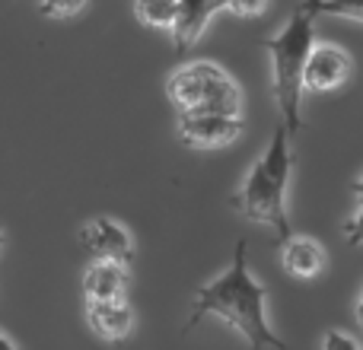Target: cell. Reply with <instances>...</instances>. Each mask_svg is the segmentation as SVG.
Here are the masks:
<instances>
[{
	"mask_svg": "<svg viewBox=\"0 0 363 350\" xmlns=\"http://www.w3.org/2000/svg\"><path fill=\"white\" fill-rule=\"evenodd\" d=\"M93 4L96 0H42V4H38V13H42V16H51V19H67V16L83 13Z\"/></svg>",
	"mask_w": 363,
	"mask_h": 350,
	"instance_id": "5bb4252c",
	"label": "cell"
},
{
	"mask_svg": "<svg viewBox=\"0 0 363 350\" xmlns=\"http://www.w3.org/2000/svg\"><path fill=\"white\" fill-rule=\"evenodd\" d=\"M86 322L96 338L102 341H125L134 328V309L125 300H106V303H86Z\"/></svg>",
	"mask_w": 363,
	"mask_h": 350,
	"instance_id": "30bf717a",
	"label": "cell"
},
{
	"mask_svg": "<svg viewBox=\"0 0 363 350\" xmlns=\"http://www.w3.org/2000/svg\"><path fill=\"white\" fill-rule=\"evenodd\" d=\"M268 290L252 277L249 271V249L245 242H236L233 249V264L217 277V281L204 283L191 300V312L185 322V334L194 332L207 315L223 319L233 332H239L249 341L252 350H287L281 334L271 332L268 325Z\"/></svg>",
	"mask_w": 363,
	"mask_h": 350,
	"instance_id": "6da1fadb",
	"label": "cell"
},
{
	"mask_svg": "<svg viewBox=\"0 0 363 350\" xmlns=\"http://www.w3.org/2000/svg\"><path fill=\"white\" fill-rule=\"evenodd\" d=\"M281 268L296 281H315L325 274L328 255L319 239L313 236H290L281 242Z\"/></svg>",
	"mask_w": 363,
	"mask_h": 350,
	"instance_id": "ba28073f",
	"label": "cell"
},
{
	"mask_svg": "<svg viewBox=\"0 0 363 350\" xmlns=\"http://www.w3.org/2000/svg\"><path fill=\"white\" fill-rule=\"evenodd\" d=\"M226 10V0H179V16L172 26V45L176 55H185L201 35H204L207 23L213 19V13Z\"/></svg>",
	"mask_w": 363,
	"mask_h": 350,
	"instance_id": "9c48e42d",
	"label": "cell"
},
{
	"mask_svg": "<svg viewBox=\"0 0 363 350\" xmlns=\"http://www.w3.org/2000/svg\"><path fill=\"white\" fill-rule=\"evenodd\" d=\"M325 350H363L354 338H347V334H341V332H325Z\"/></svg>",
	"mask_w": 363,
	"mask_h": 350,
	"instance_id": "e0dca14e",
	"label": "cell"
},
{
	"mask_svg": "<svg viewBox=\"0 0 363 350\" xmlns=\"http://www.w3.org/2000/svg\"><path fill=\"white\" fill-rule=\"evenodd\" d=\"M245 131L242 115H179V137L194 150H220Z\"/></svg>",
	"mask_w": 363,
	"mask_h": 350,
	"instance_id": "5b68a950",
	"label": "cell"
},
{
	"mask_svg": "<svg viewBox=\"0 0 363 350\" xmlns=\"http://www.w3.org/2000/svg\"><path fill=\"white\" fill-rule=\"evenodd\" d=\"M354 194H357V201L363 204V179H360V181H354Z\"/></svg>",
	"mask_w": 363,
	"mask_h": 350,
	"instance_id": "d6986e66",
	"label": "cell"
},
{
	"mask_svg": "<svg viewBox=\"0 0 363 350\" xmlns=\"http://www.w3.org/2000/svg\"><path fill=\"white\" fill-rule=\"evenodd\" d=\"M262 45L271 55V64H274V102L277 112H281V125L294 137L303 128V67H306V57L315 45V13L306 4H300L290 16V23Z\"/></svg>",
	"mask_w": 363,
	"mask_h": 350,
	"instance_id": "3957f363",
	"label": "cell"
},
{
	"mask_svg": "<svg viewBox=\"0 0 363 350\" xmlns=\"http://www.w3.org/2000/svg\"><path fill=\"white\" fill-rule=\"evenodd\" d=\"M357 322H360V328H363V296H360V303H357Z\"/></svg>",
	"mask_w": 363,
	"mask_h": 350,
	"instance_id": "ffe728a7",
	"label": "cell"
},
{
	"mask_svg": "<svg viewBox=\"0 0 363 350\" xmlns=\"http://www.w3.org/2000/svg\"><path fill=\"white\" fill-rule=\"evenodd\" d=\"M134 16L150 29H169L176 26L179 16V0H138L134 4Z\"/></svg>",
	"mask_w": 363,
	"mask_h": 350,
	"instance_id": "7c38bea8",
	"label": "cell"
},
{
	"mask_svg": "<svg viewBox=\"0 0 363 350\" xmlns=\"http://www.w3.org/2000/svg\"><path fill=\"white\" fill-rule=\"evenodd\" d=\"M128 264L118 261H93L83 274V293L86 303H106V300H125L128 290Z\"/></svg>",
	"mask_w": 363,
	"mask_h": 350,
	"instance_id": "8fae6325",
	"label": "cell"
},
{
	"mask_svg": "<svg viewBox=\"0 0 363 350\" xmlns=\"http://www.w3.org/2000/svg\"><path fill=\"white\" fill-rule=\"evenodd\" d=\"M0 350H19L16 344H13V341L10 338H6V334L4 332H0Z\"/></svg>",
	"mask_w": 363,
	"mask_h": 350,
	"instance_id": "ac0fdd59",
	"label": "cell"
},
{
	"mask_svg": "<svg viewBox=\"0 0 363 350\" xmlns=\"http://www.w3.org/2000/svg\"><path fill=\"white\" fill-rule=\"evenodd\" d=\"M354 74V57L338 45H313L303 67V93H332Z\"/></svg>",
	"mask_w": 363,
	"mask_h": 350,
	"instance_id": "8992f818",
	"label": "cell"
},
{
	"mask_svg": "<svg viewBox=\"0 0 363 350\" xmlns=\"http://www.w3.org/2000/svg\"><path fill=\"white\" fill-rule=\"evenodd\" d=\"M341 236L347 239V245H363V204H360V210L341 226Z\"/></svg>",
	"mask_w": 363,
	"mask_h": 350,
	"instance_id": "2e32d148",
	"label": "cell"
},
{
	"mask_svg": "<svg viewBox=\"0 0 363 350\" xmlns=\"http://www.w3.org/2000/svg\"><path fill=\"white\" fill-rule=\"evenodd\" d=\"M166 96L179 115H239L242 89L220 64L194 61L166 80Z\"/></svg>",
	"mask_w": 363,
	"mask_h": 350,
	"instance_id": "277c9868",
	"label": "cell"
},
{
	"mask_svg": "<svg viewBox=\"0 0 363 350\" xmlns=\"http://www.w3.org/2000/svg\"><path fill=\"white\" fill-rule=\"evenodd\" d=\"M0 242H4V230H0Z\"/></svg>",
	"mask_w": 363,
	"mask_h": 350,
	"instance_id": "44dd1931",
	"label": "cell"
},
{
	"mask_svg": "<svg viewBox=\"0 0 363 350\" xmlns=\"http://www.w3.org/2000/svg\"><path fill=\"white\" fill-rule=\"evenodd\" d=\"M264 4H268V0H226V10L242 16V19H252L264 10Z\"/></svg>",
	"mask_w": 363,
	"mask_h": 350,
	"instance_id": "9a60e30c",
	"label": "cell"
},
{
	"mask_svg": "<svg viewBox=\"0 0 363 350\" xmlns=\"http://www.w3.org/2000/svg\"><path fill=\"white\" fill-rule=\"evenodd\" d=\"M315 16H341V19H354L363 23V0H303Z\"/></svg>",
	"mask_w": 363,
	"mask_h": 350,
	"instance_id": "4fadbf2b",
	"label": "cell"
},
{
	"mask_svg": "<svg viewBox=\"0 0 363 350\" xmlns=\"http://www.w3.org/2000/svg\"><path fill=\"white\" fill-rule=\"evenodd\" d=\"M77 242L86 255H93V261H118L131 264L134 261V242L125 232V226H118L108 217H96L77 232Z\"/></svg>",
	"mask_w": 363,
	"mask_h": 350,
	"instance_id": "52a82bcc",
	"label": "cell"
},
{
	"mask_svg": "<svg viewBox=\"0 0 363 350\" xmlns=\"http://www.w3.org/2000/svg\"><path fill=\"white\" fill-rule=\"evenodd\" d=\"M290 172H294V147H290V131L284 125L274 128L268 150L255 159V166L245 175L242 188H239L236 207L245 220L252 223H264L277 239H290V217H287V185Z\"/></svg>",
	"mask_w": 363,
	"mask_h": 350,
	"instance_id": "7a4b0ae2",
	"label": "cell"
}]
</instances>
